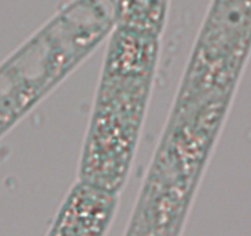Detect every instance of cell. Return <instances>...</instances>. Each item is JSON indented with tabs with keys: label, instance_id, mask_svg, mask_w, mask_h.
I'll list each match as a JSON object with an SVG mask.
<instances>
[{
	"label": "cell",
	"instance_id": "obj_2",
	"mask_svg": "<svg viewBox=\"0 0 251 236\" xmlns=\"http://www.w3.org/2000/svg\"><path fill=\"white\" fill-rule=\"evenodd\" d=\"M115 26V0H73L0 64V137Z\"/></svg>",
	"mask_w": 251,
	"mask_h": 236
},
{
	"label": "cell",
	"instance_id": "obj_1",
	"mask_svg": "<svg viewBox=\"0 0 251 236\" xmlns=\"http://www.w3.org/2000/svg\"><path fill=\"white\" fill-rule=\"evenodd\" d=\"M158 38L115 27L80 166V181L117 194L134 157L153 81Z\"/></svg>",
	"mask_w": 251,
	"mask_h": 236
},
{
	"label": "cell",
	"instance_id": "obj_5",
	"mask_svg": "<svg viewBox=\"0 0 251 236\" xmlns=\"http://www.w3.org/2000/svg\"><path fill=\"white\" fill-rule=\"evenodd\" d=\"M168 0H115V27L158 38Z\"/></svg>",
	"mask_w": 251,
	"mask_h": 236
},
{
	"label": "cell",
	"instance_id": "obj_4",
	"mask_svg": "<svg viewBox=\"0 0 251 236\" xmlns=\"http://www.w3.org/2000/svg\"><path fill=\"white\" fill-rule=\"evenodd\" d=\"M202 162L161 145L124 236H179Z\"/></svg>",
	"mask_w": 251,
	"mask_h": 236
},
{
	"label": "cell",
	"instance_id": "obj_3",
	"mask_svg": "<svg viewBox=\"0 0 251 236\" xmlns=\"http://www.w3.org/2000/svg\"><path fill=\"white\" fill-rule=\"evenodd\" d=\"M251 43V0H213L176 102L228 98Z\"/></svg>",
	"mask_w": 251,
	"mask_h": 236
}]
</instances>
